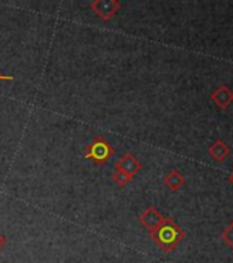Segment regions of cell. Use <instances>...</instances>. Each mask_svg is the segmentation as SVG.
I'll return each instance as SVG.
<instances>
[{"label": "cell", "mask_w": 233, "mask_h": 263, "mask_svg": "<svg viewBox=\"0 0 233 263\" xmlns=\"http://www.w3.org/2000/svg\"><path fill=\"white\" fill-rule=\"evenodd\" d=\"M154 242L165 252H173L185 238V232L170 217H166L156 229L150 232Z\"/></svg>", "instance_id": "6da1fadb"}, {"label": "cell", "mask_w": 233, "mask_h": 263, "mask_svg": "<svg viewBox=\"0 0 233 263\" xmlns=\"http://www.w3.org/2000/svg\"><path fill=\"white\" fill-rule=\"evenodd\" d=\"M114 147L103 135H96L85 148L86 159L94 160L96 164H104L114 155Z\"/></svg>", "instance_id": "7a4b0ae2"}, {"label": "cell", "mask_w": 233, "mask_h": 263, "mask_svg": "<svg viewBox=\"0 0 233 263\" xmlns=\"http://www.w3.org/2000/svg\"><path fill=\"white\" fill-rule=\"evenodd\" d=\"M91 10L103 21H110L121 8L118 0H94L89 4Z\"/></svg>", "instance_id": "3957f363"}, {"label": "cell", "mask_w": 233, "mask_h": 263, "mask_svg": "<svg viewBox=\"0 0 233 263\" xmlns=\"http://www.w3.org/2000/svg\"><path fill=\"white\" fill-rule=\"evenodd\" d=\"M114 166L115 172L123 173V174H127L131 178H133L141 170V167H143V164L140 163V160L132 152H127L125 155L121 156Z\"/></svg>", "instance_id": "277c9868"}, {"label": "cell", "mask_w": 233, "mask_h": 263, "mask_svg": "<svg viewBox=\"0 0 233 263\" xmlns=\"http://www.w3.org/2000/svg\"><path fill=\"white\" fill-rule=\"evenodd\" d=\"M164 215H162L155 207H152V205H150V207H147V209L144 210L143 213H141V215L139 217L140 223L148 230V233L152 232L154 229H156V228L164 222Z\"/></svg>", "instance_id": "5b68a950"}, {"label": "cell", "mask_w": 233, "mask_h": 263, "mask_svg": "<svg viewBox=\"0 0 233 263\" xmlns=\"http://www.w3.org/2000/svg\"><path fill=\"white\" fill-rule=\"evenodd\" d=\"M211 99L220 110H226L233 103V92L228 86H218L211 93Z\"/></svg>", "instance_id": "8992f818"}, {"label": "cell", "mask_w": 233, "mask_h": 263, "mask_svg": "<svg viewBox=\"0 0 233 263\" xmlns=\"http://www.w3.org/2000/svg\"><path fill=\"white\" fill-rule=\"evenodd\" d=\"M164 184L166 185L170 191L177 192V191H180V189L184 186L185 177L183 176V173L178 172L177 168H172V170L165 176Z\"/></svg>", "instance_id": "52a82bcc"}, {"label": "cell", "mask_w": 233, "mask_h": 263, "mask_svg": "<svg viewBox=\"0 0 233 263\" xmlns=\"http://www.w3.org/2000/svg\"><path fill=\"white\" fill-rule=\"evenodd\" d=\"M230 154V148L226 145L222 140H217L214 141L209 147V155L217 162H224L226 159V156Z\"/></svg>", "instance_id": "ba28073f"}, {"label": "cell", "mask_w": 233, "mask_h": 263, "mask_svg": "<svg viewBox=\"0 0 233 263\" xmlns=\"http://www.w3.org/2000/svg\"><path fill=\"white\" fill-rule=\"evenodd\" d=\"M111 178L114 181L115 184L118 185L119 188H125L129 182H131V177L127 176V174H123V173H119V172H114L111 174Z\"/></svg>", "instance_id": "9c48e42d"}, {"label": "cell", "mask_w": 233, "mask_h": 263, "mask_svg": "<svg viewBox=\"0 0 233 263\" xmlns=\"http://www.w3.org/2000/svg\"><path fill=\"white\" fill-rule=\"evenodd\" d=\"M222 240H224L226 246L233 250V221L222 232Z\"/></svg>", "instance_id": "30bf717a"}, {"label": "cell", "mask_w": 233, "mask_h": 263, "mask_svg": "<svg viewBox=\"0 0 233 263\" xmlns=\"http://www.w3.org/2000/svg\"><path fill=\"white\" fill-rule=\"evenodd\" d=\"M6 244H7V238H6L4 234L0 233V251L3 250L4 247H6Z\"/></svg>", "instance_id": "8fae6325"}, {"label": "cell", "mask_w": 233, "mask_h": 263, "mask_svg": "<svg viewBox=\"0 0 233 263\" xmlns=\"http://www.w3.org/2000/svg\"><path fill=\"white\" fill-rule=\"evenodd\" d=\"M14 77L12 76H6V74L0 73V81H12Z\"/></svg>", "instance_id": "7c38bea8"}, {"label": "cell", "mask_w": 233, "mask_h": 263, "mask_svg": "<svg viewBox=\"0 0 233 263\" xmlns=\"http://www.w3.org/2000/svg\"><path fill=\"white\" fill-rule=\"evenodd\" d=\"M228 181H229L230 184H232V185H233V173H232V174H230V176H229V177H228Z\"/></svg>", "instance_id": "4fadbf2b"}]
</instances>
